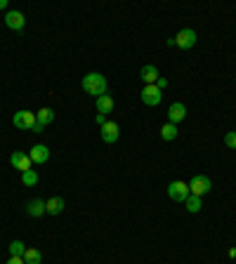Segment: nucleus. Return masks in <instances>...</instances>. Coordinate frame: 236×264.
Masks as SVG:
<instances>
[{"label": "nucleus", "instance_id": "25", "mask_svg": "<svg viewBox=\"0 0 236 264\" xmlns=\"http://www.w3.org/2000/svg\"><path fill=\"white\" fill-rule=\"evenodd\" d=\"M5 264H26V262H24V257H10Z\"/></svg>", "mask_w": 236, "mask_h": 264}, {"label": "nucleus", "instance_id": "15", "mask_svg": "<svg viewBox=\"0 0 236 264\" xmlns=\"http://www.w3.org/2000/svg\"><path fill=\"white\" fill-rule=\"evenodd\" d=\"M43 212H45V201L43 198H33V201H29V205H26V215L40 217Z\"/></svg>", "mask_w": 236, "mask_h": 264}, {"label": "nucleus", "instance_id": "1", "mask_svg": "<svg viewBox=\"0 0 236 264\" xmlns=\"http://www.w3.org/2000/svg\"><path fill=\"white\" fill-rule=\"evenodd\" d=\"M81 87L87 94H92V97L97 99V97H102V94H106V78L102 74H97V71H92V74L83 76Z\"/></svg>", "mask_w": 236, "mask_h": 264}, {"label": "nucleus", "instance_id": "21", "mask_svg": "<svg viewBox=\"0 0 236 264\" xmlns=\"http://www.w3.org/2000/svg\"><path fill=\"white\" fill-rule=\"evenodd\" d=\"M21 182H24V186H36L38 184V172L36 170L21 172Z\"/></svg>", "mask_w": 236, "mask_h": 264}, {"label": "nucleus", "instance_id": "9", "mask_svg": "<svg viewBox=\"0 0 236 264\" xmlns=\"http://www.w3.org/2000/svg\"><path fill=\"white\" fill-rule=\"evenodd\" d=\"M10 163H12V167H17V170H21V172L31 170V165H33L31 156L24 154V151H14V154L10 156Z\"/></svg>", "mask_w": 236, "mask_h": 264}, {"label": "nucleus", "instance_id": "2", "mask_svg": "<svg viewBox=\"0 0 236 264\" xmlns=\"http://www.w3.org/2000/svg\"><path fill=\"white\" fill-rule=\"evenodd\" d=\"M213 189V182H210V177L208 175H194V179L189 182V194L192 196H205L208 191Z\"/></svg>", "mask_w": 236, "mask_h": 264}, {"label": "nucleus", "instance_id": "26", "mask_svg": "<svg viewBox=\"0 0 236 264\" xmlns=\"http://www.w3.org/2000/svg\"><path fill=\"white\" fill-rule=\"evenodd\" d=\"M31 132H43V125H40V123H38V121H36V125H33V128H31Z\"/></svg>", "mask_w": 236, "mask_h": 264}, {"label": "nucleus", "instance_id": "17", "mask_svg": "<svg viewBox=\"0 0 236 264\" xmlns=\"http://www.w3.org/2000/svg\"><path fill=\"white\" fill-rule=\"evenodd\" d=\"M24 262L26 264H40V262H43V255H40V250H38V248H26Z\"/></svg>", "mask_w": 236, "mask_h": 264}, {"label": "nucleus", "instance_id": "20", "mask_svg": "<svg viewBox=\"0 0 236 264\" xmlns=\"http://www.w3.org/2000/svg\"><path fill=\"white\" fill-rule=\"evenodd\" d=\"M184 205H186V210H189V212H194V215H196V212H201V208H203L199 196H189L184 201Z\"/></svg>", "mask_w": 236, "mask_h": 264}, {"label": "nucleus", "instance_id": "18", "mask_svg": "<svg viewBox=\"0 0 236 264\" xmlns=\"http://www.w3.org/2000/svg\"><path fill=\"white\" fill-rule=\"evenodd\" d=\"M175 137H177V125H173V123H166L161 128V139L163 141H173Z\"/></svg>", "mask_w": 236, "mask_h": 264}, {"label": "nucleus", "instance_id": "8", "mask_svg": "<svg viewBox=\"0 0 236 264\" xmlns=\"http://www.w3.org/2000/svg\"><path fill=\"white\" fill-rule=\"evenodd\" d=\"M5 26L7 29H12V31H21L26 26V17L17 10H7L5 12Z\"/></svg>", "mask_w": 236, "mask_h": 264}, {"label": "nucleus", "instance_id": "13", "mask_svg": "<svg viewBox=\"0 0 236 264\" xmlns=\"http://www.w3.org/2000/svg\"><path fill=\"white\" fill-rule=\"evenodd\" d=\"M64 205H66V203H64L62 196H52L45 201V212H48V215H62Z\"/></svg>", "mask_w": 236, "mask_h": 264}, {"label": "nucleus", "instance_id": "12", "mask_svg": "<svg viewBox=\"0 0 236 264\" xmlns=\"http://www.w3.org/2000/svg\"><path fill=\"white\" fill-rule=\"evenodd\" d=\"M139 78L144 80V85H156V80L161 78V74H158V68H156L154 64H147V66H142V71H139Z\"/></svg>", "mask_w": 236, "mask_h": 264}, {"label": "nucleus", "instance_id": "3", "mask_svg": "<svg viewBox=\"0 0 236 264\" xmlns=\"http://www.w3.org/2000/svg\"><path fill=\"white\" fill-rule=\"evenodd\" d=\"M168 196L173 198L175 203H184L186 198L192 196V194H189V184H186V182H182V179H175V182H170V184H168Z\"/></svg>", "mask_w": 236, "mask_h": 264}, {"label": "nucleus", "instance_id": "24", "mask_svg": "<svg viewBox=\"0 0 236 264\" xmlns=\"http://www.w3.org/2000/svg\"><path fill=\"white\" fill-rule=\"evenodd\" d=\"M95 123H97V125L102 128V125L106 123V116H104V113H97V116H95Z\"/></svg>", "mask_w": 236, "mask_h": 264}, {"label": "nucleus", "instance_id": "23", "mask_svg": "<svg viewBox=\"0 0 236 264\" xmlns=\"http://www.w3.org/2000/svg\"><path fill=\"white\" fill-rule=\"evenodd\" d=\"M156 87H158V90L163 92V90L168 87V80H166V78H158V80H156Z\"/></svg>", "mask_w": 236, "mask_h": 264}, {"label": "nucleus", "instance_id": "22", "mask_svg": "<svg viewBox=\"0 0 236 264\" xmlns=\"http://www.w3.org/2000/svg\"><path fill=\"white\" fill-rule=\"evenodd\" d=\"M224 144H227L229 149H236V132H234V130L224 135Z\"/></svg>", "mask_w": 236, "mask_h": 264}, {"label": "nucleus", "instance_id": "19", "mask_svg": "<svg viewBox=\"0 0 236 264\" xmlns=\"http://www.w3.org/2000/svg\"><path fill=\"white\" fill-rule=\"evenodd\" d=\"M24 252H26L24 241H12L10 243V257H24Z\"/></svg>", "mask_w": 236, "mask_h": 264}, {"label": "nucleus", "instance_id": "16", "mask_svg": "<svg viewBox=\"0 0 236 264\" xmlns=\"http://www.w3.org/2000/svg\"><path fill=\"white\" fill-rule=\"evenodd\" d=\"M36 121L43 125V128H45V125H50L52 121H55V109H50V106H43L40 111H36Z\"/></svg>", "mask_w": 236, "mask_h": 264}, {"label": "nucleus", "instance_id": "14", "mask_svg": "<svg viewBox=\"0 0 236 264\" xmlns=\"http://www.w3.org/2000/svg\"><path fill=\"white\" fill-rule=\"evenodd\" d=\"M95 106H97V113H111L113 111V97H109V94H102V97L95 99Z\"/></svg>", "mask_w": 236, "mask_h": 264}, {"label": "nucleus", "instance_id": "10", "mask_svg": "<svg viewBox=\"0 0 236 264\" xmlns=\"http://www.w3.org/2000/svg\"><path fill=\"white\" fill-rule=\"evenodd\" d=\"M184 118H186V106L182 104V102H175V104H170V109H168V123L177 125V123H182Z\"/></svg>", "mask_w": 236, "mask_h": 264}, {"label": "nucleus", "instance_id": "4", "mask_svg": "<svg viewBox=\"0 0 236 264\" xmlns=\"http://www.w3.org/2000/svg\"><path fill=\"white\" fill-rule=\"evenodd\" d=\"M12 123H14V128H17V130H31L33 125H36V113H33V111L21 109V111L14 113Z\"/></svg>", "mask_w": 236, "mask_h": 264}, {"label": "nucleus", "instance_id": "11", "mask_svg": "<svg viewBox=\"0 0 236 264\" xmlns=\"http://www.w3.org/2000/svg\"><path fill=\"white\" fill-rule=\"evenodd\" d=\"M29 156H31L33 163L43 165V163H48V160H50V149L45 147V144H36V147L29 151Z\"/></svg>", "mask_w": 236, "mask_h": 264}, {"label": "nucleus", "instance_id": "5", "mask_svg": "<svg viewBox=\"0 0 236 264\" xmlns=\"http://www.w3.org/2000/svg\"><path fill=\"white\" fill-rule=\"evenodd\" d=\"M196 40H199V38H196L194 29H182V31L175 36V45L180 50H192L194 45H196Z\"/></svg>", "mask_w": 236, "mask_h": 264}, {"label": "nucleus", "instance_id": "6", "mask_svg": "<svg viewBox=\"0 0 236 264\" xmlns=\"http://www.w3.org/2000/svg\"><path fill=\"white\" fill-rule=\"evenodd\" d=\"M139 97H142V102L147 106H158L161 104V99H163V92L156 85H144L142 92H139Z\"/></svg>", "mask_w": 236, "mask_h": 264}, {"label": "nucleus", "instance_id": "7", "mask_svg": "<svg viewBox=\"0 0 236 264\" xmlns=\"http://www.w3.org/2000/svg\"><path fill=\"white\" fill-rule=\"evenodd\" d=\"M100 135H102V141H106V144H116L118 135H121V128H118V123L106 121V123L100 128Z\"/></svg>", "mask_w": 236, "mask_h": 264}, {"label": "nucleus", "instance_id": "27", "mask_svg": "<svg viewBox=\"0 0 236 264\" xmlns=\"http://www.w3.org/2000/svg\"><path fill=\"white\" fill-rule=\"evenodd\" d=\"M7 7V0H0V10H5Z\"/></svg>", "mask_w": 236, "mask_h": 264}]
</instances>
